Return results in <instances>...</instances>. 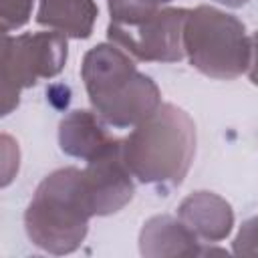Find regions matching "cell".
<instances>
[{
  "mask_svg": "<svg viewBox=\"0 0 258 258\" xmlns=\"http://www.w3.org/2000/svg\"><path fill=\"white\" fill-rule=\"evenodd\" d=\"M81 77L93 111L111 127H135L161 105V93L151 77L113 42H101L85 54Z\"/></svg>",
  "mask_w": 258,
  "mask_h": 258,
  "instance_id": "1",
  "label": "cell"
},
{
  "mask_svg": "<svg viewBox=\"0 0 258 258\" xmlns=\"http://www.w3.org/2000/svg\"><path fill=\"white\" fill-rule=\"evenodd\" d=\"M194 155L196 125L183 109L171 103H161L123 139V157L133 177L149 185H179Z\"/></svg>",
  "mask_w": 258,
  "mask_h": 258,
  "instance_id": "2",
  "label": "cell"
},
{
  "mask_svg": "<svg viewBox=\"0 0 258 258\" xmlns=\"http://www.w3.org/2000/svg\"><path fill=\"white\" fill-rule=\"evenodd\" d=\"M91 218L83 169L60 167L38 183L24 212V230L36 248L60 256L83 244Z\"/></svg>",
  "mask_w": 258,
  "mask_h": 258,
  "instance_id": "3",
  "label": "cell"
},
{
  "mask_svg": "<svg viewBox=\"0 0 258 258\" xmlns=\"http://www.w3.org/2000/svg\"><path fill=\"white\" fill-rule=\"evenodd\" d=\"M183 50L191 67L206 77L232 81L248 73L252 44L234 14L202 4L187 10Z\"/></svg>",
  "mask_w": 258,
  "mask_h": 258,
  "instance_id": "4",
  "label": "cell"
},
{
  "mask_svg": "<svg viewBox=\"0 0 258 258\" xmlns=\"http://www.w3.org/2000/svg\"><path fill=\"white\" fill-rule=\"evenodd\" d=\"M67 36L54 30L2 36V115H10L20 93L40 79L56 77L67 62Z\"/></svg>",
  "mask_w": 258,
  "mask_h": 258,
  "instance_id": "5",
  "label": "cell"
},
{
  "mask_svg": "<svg viewBox=\"0 0 258 258\" xmlns=\"http://www.w3.org/2000/svg\"><path fill=\"white\" fill-rule=\"evenodd\" d=\"M187 8H161L135 24L109 22V42L143 62H177L183 58Z\"/></svg>",
  "mask_w": 258,
  "mask_h": 258,
  "instance_id": "6",
  "label": "cell"
},
{
  "mask_svg": "<svg viewBox=\"0 0 258 258\" xmlns=\"http://www.w3.org/2000/svg\"><path fill=\"white\" fill-rule=\"evenodd\" d=\"M85 189L93 216H109L125 208L133 194V173L123 157V139H113L83 169Z\"/></svg>",
  "mask_w": 258,
  "mask_h": 258,
  "instance_id": "7",
  "label": "cell"
},
{
  "mask_svg": "<svg viewBox=\"0 0 258 258\" xmlns=\"http://www.w3.org/2000/svg\"><path fill=\"white\" fill-rule=\"evenodd\" d=\"M177 218L204 242H220L234 228L232 206L214 191H194L183 198Z\"/></svg>",
  "mask_w": 258,
  "mask_h": 258,
  "instance_id": "8",
  "label": "cell"
},
{
  "mask_svg": "<svg viewBox=\"0 0 258 258\" xmlns=\"http://www.w3.org/2000/svg\"><path fill=\"white\" fill-rule=\"evenodd\" d=\"M200 238L179 220L171 216L149 218L139 234V250L143 256H198L206 254Z\"/></svg>",
  "mask_w": 258,
  "mask_h": 258,
  "instance_id": "9",
  "label": "cell"
},
{
  "mask_svg": "<svg viewBox=\"0 0 258 258\" xmlns=\"http://www.w3.org/2000/svg\"><path fill=\"white\" fill-rule=\"evenodd\" d=\"M115 137L107 133L101 117L95 111L75 109L62 117L58 125V143L60 149L77 159L89 161L99 155Z\"/></svg>",
  "mask_w": 258,
  "mask_h": 258,
  "instance_id": "10",
  "label": "cell"
},
{
  "mask_svg": "<svg viewBox=\"0 0 258 258\" xmlns=\"http://www.w3.org/2000/svg\"><path fill=\"white\" fill-rule=\"evenodd\" d=\"M97 14L95 0H38L36 22L71 38H89Z\"/></svg>",
  "mask_w": 258,
  "mask_h": 258,
  "instance_id": "11",
  "label": "cell"
},
{
  "mask_svg": "<svg viewBox=\"0 0 258 258\" xmlns=\"http://www.w3.org/2000/svg\"><path fill=\"white\" fill-rule=\"evenodd\" d=\"M173 0H107L111 22L119 24H135L153 12L165 8Z\"/></svg>",
  "mask_w": 258,
  "mask_h": 258,
  "instance_id": "12",
  "label": "cell"
},
{
  "mask_svg": "<svg viewBox=\"0 0 258 258\" xmlns=\"http://www.w3.org/2000/svg\"><path fill=\"white\" fill-rule=\"evenodd\" d=\"M34 0H0V20H2V32L10 34L12 30H18L30 20Z\"/></svg>",
  "mask_w": 258,
  "mask_h": 258,
  "instance_id": "13",
  "label": "cell"
},
{
  "mask_svg": "<svg viewBox=\"0 0 258 258\" xmlns=\"http://www.w3.org/2000/svg\"><path fill=\"white\" fill-rule=\"evenodd\" d=\"M232 246L234 254L238 256H258V216L246 220L240 226Z\"/></svg>",
  "mask_w": 258,
  "mask_h": 258,
  "instance_id": "14",
  "label": "cell"
},
{
  "mask_svg": "<svg viewBox=\"0 0 258 258\" xmlns=\"http://www.w3.org/2000/svg\"><path fill=\"white\" fill-rule=\"evenodd\" d=\"M0 143H2V187H6L18 171L20 153H18V143L8 133H2Z\"/></svg>",
  "mask_w": 258,
  "mask_h": 258,
  "instance_id": "15",
  "label": "cell"
},
{
  "mask_svg": "<svg viewBox=\"0 0 258 258\" xmlns=\"http://www.w3.org/2000/svg\"><path fill=\"white\" fill-rule=\"evenodd\" d=\"M250 44H252V52H250L248 77H250L252 85H256V87H258V30L250 36Z\"/></svg>",
  "mask_w": 258,
  "mask_h": 258,
  "instance_id": "16",
  "label": "cell"
},
{
  "mask_svg": "<svg viewBox=\"0 0 258 258\" xmlns=\"http://www.w3.org/2000/svg\"><path fill=\"white\" fill-rule=\"evenodd\" d=\"M214 2H218V4H222V6H228V8H240V6H244L248 0H214Z\"/></svg>",
  "mask_w": 258,
  "mask_h": 258,
  "instance_id": "17",
  "label": "cell"
}]
</instances>
